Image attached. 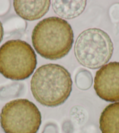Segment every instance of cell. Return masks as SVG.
Returning <instances> with one entry per match:
<instances>
[{
    "label": "cell",
    "mask_w": 119,
    "mask_h": 133,
    "mask_svg": "<svg viewBox=\"0 0 119 133\" xmlns=\"http://www.w3.org/2000/svg\"><path fill=\"white\" fill-rule=\"evenodd\" d=\"M74 34L67 21L51 17L36 25L32 41L38 54L46 59L58 60L64 58L72 47Z\"/></svg>",
    "instance_id": "obj_2"
},
{
    "label": "cell",
    "mask_w": 119,
    "mask_h": 133,
    "mask_svg": "<svg viewBox=\"0 0 119 133\" xmlns=\"http://www.w3.org/2000/svg\"><path fill=\"white\" fill-rule=\"evenodd\" d=\"M3 36H4V28L3 24H2L1 22L0 21V43L2 42V41L3 39Z\"/></svg>",
    "instance_id": "obj_10"
},
{
    "label": "cell",
    "mask_w": 119,
    "mask_h": 133,
    "mask_svg": "<svg viewBox=\"0 0 119 133\" xmlns=\"http://www.w3.org/2000/svg\"><path fill=\"white\" fill-rule=\"evenodd\" d=\"M99 127L102 133H119V102L105 107L100 117Z\"/></svg>",
    "instance_id": "obj_8"
},
{
    "label": "cell",
    "mask_w": 119,
    "mask_h": 133,
    "mask_svg": "<svg viewBox=\"0 0 119 133\" xmlns=\"http://www.w3.org/2000/svg\"><path fill=\"white\" fill-rule=\"evenodd\" d=\"M114 47L110 36L99 28L84 31L74 45L75 58L79 64L91 69L106 65L111 59Z\"/></svg>",
    "instance_id": "obj_3"
},
{
    "label": "cell",
    "mask_w": 119,
    "mask_h": 133,
    "mask_svg": "<svg viewBox=\"0 0 119 133\" xmlns=\"http://www.w3.org/2000/svg\"><path fill=\"white\" fill-rule=\"evenodd\" d=\"M94 89L102 100L119 102V62H110L97 71L94 79Z\"/></svg>",
    "instance_id": "obj_6"
},
{
    "label": "cell",
    "mask_w": 119,
    "mask_h": 133,
    "mask_svg": "<svg viewBox=\"0 0 119 133\" xmlns=\"http://www.w3.org/2000/svg\"><path fill=\"white\" fill-rule=\"evenodd\" d=\"M54 11L59 17L71 19L77 18L84 12L86 1H53Z\"/></svg>",
    "instance_id": "obj_9"
},
{
    "label": "cell",
    "mask_w": 119,
    "mask_h": 133,
    "mask_svg": "<svg viewBox=\"0 0 119 133\" xmlns=\"http://www.w3.org/2000/svg\"><path fill=\"white\" fill-rule=\"evenodd\" d=\"M16 13L25 20L32 21L40 19L49 11L51 1H13Z\"/></svg>",
    "instance_id": "obj_7"
},
{
    "label": "cell",
    "mask_w": 119,
    "mask_h": 133,
    "mask_svg": "<svg viewBox=\"0 0 119 133\" xmlns=\"http://www.w3.org/2000/svg\"><path fill=\"white\" fill-rule=\"evenodd\" d=\"M0 123L5 133H37L42 124V115L33 103L19 98L3 107Z\"/></svg>",
    "instance_id": "obj_5"
},
{
    "label": "cell",
    "mask_w": 119,
    "mask_h": 133,
    "mask_svg": "<svg viewBox=\"0 0 119 133\" xmlns=\"http://www.w3.org/2000/svg\"><path fill=\"white\" fill-rule=\"evenodd\" d=\"M37 66V56L28 43L10 40L0 47V73L6 79L22 81L29 78Z\"/></svg>",
    "instance_id": "obj_4"
},
{
    "label": "cell",
    "mask_w": 119,
    "mask_h": 133,
    "mask_svg": "<svg viewBox=\"0 0 119 133\" xmlns=\"http://www.w3.org/2000/svg\"><path fill=\"white\" fill-rule=\"evenodd\" d=\"M72 86L70 73L63 66L54 63L37 69L31 81V90L35 99L50 107L63 104L70 97Z\"/></svg>",
    "instance_id": "obj_1"
}]
</instances>
